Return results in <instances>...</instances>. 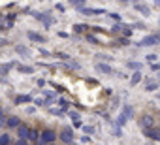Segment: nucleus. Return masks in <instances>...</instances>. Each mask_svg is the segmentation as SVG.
Returning <instances> with one entry per match:
<instances>
[{
    "label": "nucleus",
    "mask_w": 160,
    "mask_h": 145,
    "mask_svg": "<svg viewBox=\"0 0 160 145\" xmlns=\"http://www.w3.org/2000/svg\"><path fill=\"white\" fill-rule=\"evenodd\" d=\"M55 139H57V132H55V130H49V128H47V130H43V132L40 134V143H38V145L53 143Z\"/></svg>",
    "instance_id": "obj_1"
},
{
    "label": "nucleus",
    "mask_w": 160,
    "mask_h": 145,
    "mask_svg": "<svg viewBox=\"0 0 160 145\" xmlns=\"http://www.w3.org/2000/svg\"><path fill=\"white\" fill-rule=\"evenodd\" d=\"M60 141L62 143H72L73 141V130L70 126H62L60 128Z\"/></svg>",
    "instance_id": "obj_2"
},
{
    "label": "nucleus",
    "mask_w": 160,
    "mask_h": 145,
    "mask_svg": "<svg viewBox=\"0 0 160 145\" xmlns=\"http://www.w3.org/2000/svg\"><path fill=\"white\" fill-rule=\"evenodd\" d=\"M132 113H134V111H132V106H124V108H122V113H121V115H119V119H117V124H119V126H122V124L132 117Z\"/></svg>",
    "instance_id": "obj_3"
},
{
    "label": "nucleus",
    "mask_w": 160,
    "mask_h": 145,
    "mask_svg": "<svg viewBox=\"0 0 160 145\" xmlns=\"http://www.w3.org/2000/svg\"><path fill=\"white\" fill-rule=\"evenodd\" d=\"M145 136H147V138H152L154 141H160V128H154V126L149 128V126H147V128H145Z\"/></svg>",
    "instance_id": "obj_4"
},
{
    "label": "nucleus",
    "mask_w": 160,
    "mask_h": 145,
    "mask_svg": "<svg viewBox=\"0 0 160 145\" xmlns=\"http://www.w3.org/2000/svg\"><path fill=\"white\" fill-rule=\"evenodd\" d=\"M17 136H19L21 139H28V138H30V128L25 126V124H19V126H17Z\"/></svg>",
    "instance_id": "obj_5"
},
{
    "label": "nucleus",
    "mask_w": 160,
    "mask_h": 145,
    "mask_svg": "<svg viewBox=\"0 0 160 145\" xmlns=\"http://www.w3.org/2000/svg\"><path fill=\"white\" fill-rule=\"evenodd\" d=\"M154 43H160V36L154 34V36H147L145 40L139 42V45H154Z\"/></svg>",
    "instance_id": "obj_6"
},
{
    "label": "nucleus",
    "mask_w": 160,
    "mask_h": 145,
    "mask_svg": "<svg viewBox=\"0 0 160 145\" xmlns=\"http://www.w3.org/2000/svg\"><path fill=\"white\" fill-rule=\"evenodd\" d=\"M19 124H21L19 117H8V119H6V126H10V128H17Z\"/></svg>",
    "instance_id": "obj_7"
},
{
    "label": "nucleus",
    "mask_w": 160,
    "mask_h": 145,
    "mask_svg": "<svg viewBox=\"0 0 160 145\" xmlns=\"http://www.w3.org/2000/svg\"><path fill=\"white\" fill-rule=\"evenodd\" d=\"M28 38H30L32 42H38V43H42V42H45V38H43V36H40L38 32H28Z\"/></svg>",
    "instance_id": "obj_8"
},
{
    "label": "nucleus",
    "mask_w": 160,
    "mask_h": 145,
    "mask_svg": "<svg viewBox=\"0 0 160 145\" xmlns=\"http://www.w3.org/2000/svg\"><path fill=\"white\" fill-rule=\"evenodd\" d=\"M10 143H12V139L8 134H0V145H10Z\"/></svg>",
    "instance_id": "obj_9"
},
{
    "label": "nucleus",
    "mask_w": 160,
    "mask_h": 145,
    "mask_svg": "<svg viewBox=\"0 0 160 145\" xmlns=\"http://www.w3.org/2000/svg\"><path fill=\"white\" fill-rule=\"evenodd\" d=\"M141 126H152V119H149V115H145V117H141Z\"/></svg>",
    "instance_id": "obj_10"
},
{
    "label": "nucleus",
    "mask_w": 160,
    "mask_h": 145,
    "mask_svg": "<svg viewBox=\"0 0 160 145\" xmlns=\"http://www.w3.org/2000/svg\"><path fill=\"white\" fill-rule=\"evenodd\" d=\"M141 81V74H139V72H136V74L132 76V85H136V83H139Z\"/></svg>",
    "instance_id": "obj_11"
},
{
    "label": "nucleus",
    "mask_w": 160,
    "mask_h": 145,
    "mask_svg": "<svg viewBox=\"0 0 160 145\" xmlns=\"http://www.w3.org/2000/svg\"><path fill=\"white\" fill-rule=\"evenodd\" d=\"M30 98H32V96H28V94H25V96H19V98H15V102H17V104H23V102H28Z\"/></svg>",
    "instance_id": "obj_12"
},
{
    "label": "nucleus",
    "mask_w": 160,
    "mask_h": 145,
    "mask_svg": "<svg viewBox=\"0 0 160 145\" xmlns=\"http://www.w3.org/2000/svg\"><path fill=\"white\" fill-rule=\"evenodd\" d=\"M38 138H40V134H38L36 130H30V138H28V139H38Z\"/></svg>",
    "instance_id": "obj_13"
},
{
    "label": "nucleus",
    "mask_w": 160,
    "mask_h": 145,
    "mask_svg": "<svg viewBox=\"0 0 160 145\" xmlns=\"http://www.w3.org/2000/svg\"><path fill=\"white\" fill-rule=\"evenodd\" d=\"M98 70H102V72H108V74H109V72H111V68H109V66H102V64L98 66Z\"/></svg>",
    "instance_id": "obj_14"
},
{
    "label": "nucleus",
    "mask_w": 160,
    "mask_h": 145,
    "mask_svg": "<svg viewBox=\"0 0 160 145\" xmlns=\"http://www.w3.org/2000/svg\"><path fill=\"white\" fill-rule=\"evenodd\" d=\"M128 66H130V68H136V70H139V64H138V62H130Z\"/></svg>",
    "instance_id": "obj_15"
},
{
    "label": "nucleus",
    "mask_w": 160,
    "mask_h": 145,
    "mask_svg": "<svg viewBox=\"0 0 160 145\" xmlns=\"http://www.w3.org/2000/svg\"><path fill=\"white\" fill-rule=\"evenodd\" d=\"M15 145H27V139H21L19 138V141H15Z\"/></svg>",
    "instance_id": "obj_16"
},
{
    "label": "nucleus",
    "mask_w": 160,
    "mask_h": 145,
    "mask_svg": "<svg viewBox=\"0 0 160 145\" xmlns=\"http://www.w3.org/2000/svg\"><path fill=\"white\" fill-rule=\"evenodd\" d=\"M21 72H32V68H25V66H19Z\"/></svg>",
    "instance_id": "obj_17"
},
{
    "label": "nucleus",
    "mask_w": 160,
    "mask_h": 145,
    "mask_svg": "<svg viewBox=\"0 0 160 145\" xmlns=\"http://www.w3.org/2000/svg\"><path fill=\"white\" fill-rule=\"evenodd\" d=\"M2 115H4V111H2V108H0V119H2Z\"/></svg>",
    "instance_id": "obj_18"
},
{
    "label": "nucleus",
    "mask_w": 160,
    "mask_h": 145,
    "mask_svg": "<svg viewBox=\"0 0 160 145\" xmlns=\"http://www.w3.org/2000/svg\"><path fill=\"white\" fill-rule=\"evenodd\" d=\"M45 145H55V143H45Z\"/></svg>",
    "instance_id": "obj_19"
},
{
    "label": "nucleus",
    "mask_w": 160,
    "mask_h": 145,
    "mask_svg": "<svg viewBox=\"0 0 160 145\" xmlns=\"http://www.w3.org/2000/svg\"><path fill=\"white\" fill-rule=\"evenodd\" d=\"M27 145H28V143H27Z\"/></svg>",
    "instance_id": "obj_20"
}]
</instances>
